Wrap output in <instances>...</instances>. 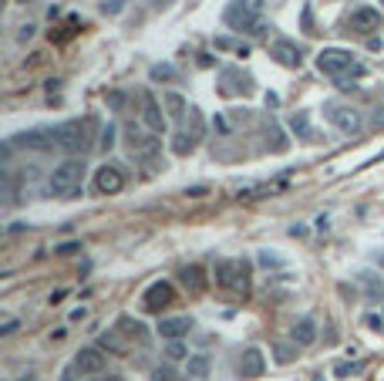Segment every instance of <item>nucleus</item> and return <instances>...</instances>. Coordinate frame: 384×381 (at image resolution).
<instances>
[{
	"mask_svg": "<svg viewBox=\"0 0 384 381\" xmlns=\"http://www.w3.org/2000/svg\"><path fill=\"white\" fill-rule=\"evenodd\" d=\"M290 338H293L297 347H310V344L317 341V324H313L310 317H300V321L290 327Z\"/></svg>",
	"mask_w": 384,
	"mask_h": 381,
	"instance_id": "a211bd4d",
	"label": "nucleus"
},
{
	"mask_svg": "<svg viewBox=\"0 0 384 381\" xmlns=\"http://www.w3.org/2000/svg\"><path fill=\"white\" fill-rule=\"evenodd\" d=\"M364 324H368L371 331H384V317L381 314H368V317H364Z\"/></svg>",
	"mask_w": 384,
	"mask_h": 381,
	"instance_id": "c85d7f7f",
	"label": "nucleus"
},
{
	"mask_svg": "<svg viewBox=\"0 0 384 381\" xmlns=\"http://www.w3.org/2000/svg\"><path fill=\"white\" fill-rule=\"evenodd\" d=\"M152 381H176V368L172 365H158L152 371Z\"/></svg>",
	"mask_w": 384,
	"mask_h": 381,
	"instance_id": "a878e982",
	"label": "nucleus"
},
{
	"mask_svg": "<svg viewBox=\"0 0 384 381\" xmlns=\"http://www.w3.org/2000/svg\"><path fill=\"white\" fill-rule=\"evenodd\" d=\"M216 284L230 294H250V264L239 260V257H230V260H216Z\"/></svg>",
	"mask_w": 384,
	"mask_h": 381,
	"instance_id": "39448f33",
	"label": "nucleus"
},
{
	"mask_svg": "<svg viewBox=\"0 0 384 381\" xmlns=\"http://www.w3.org/2000/svg\"><path fill=\"white\" fill-rule=\"evenodd\" d=\"M361 284L368 287V294H371V297H381L384 301V280H378V277H374V273H368V270H361Z\"/></svg>",
	"mask_w": 384,
	"mask_h": 381,
	"instance_id": "b1692460",
	"label": "nucleus"
},
{
	"mask_svg": "<svg viewBox=\"0 0 384 381\" xmlns=\"http://www.w3.org/2000/svg\"><path fill=\"white\" fill-rule=\"evenodd\" d=\"M324 115H327V122L334 128H341L347 135H357L364 128V115L357 108H350V105H344V102H324Z\"/></svg>",
	"mask_w": 384,
	"mask_h": 381,
	"instance_id": "0eeeda50",
	"label": "nucleus"
},
{
	"mask_svg": "<svg viewBox=\"0 0 384 381\" xmlns=\"http://www.w3.org/2000/svg\"><path fill=\"white\" fill-rule=\"evenodd\" d=\"M317 68H320V75L334 78L341 88H354L350 78L364 75V65L357 61V54H350L344 47H324V51L317 54Z\"/></svg>",
	"mask_w": 384,
	"mask_h": 381,
	"instance_id": "f257e3e1",
	"label": "nucleus"
},
{
	"mask_svg": "<svg viewBox=\"0 0 384 381\" xmlns=\"http://www.w3.org/2000/svg\"><path fill=\"white\" fill-rule=\"evenodd\" d=\"M71 368L81 371V375H98V371H105V354L98 347H84V351L75 354V365Z\"/></svg>",
	"mask_w": 384,
	"mask_h": 381,
	"instance_id": "4468645a",
	"label": "nucleus"
},
{
	"mask_svg": "<svg viewBox=\"0 0 384 381\" xmlns=\"http://www.w3.org/2000/svg\"><path fill=\"white\" fill-rule=\"evenodd\" d=\"M105 381H125V378H118V375H108V378H105Z\"/></svg>",
	"mask_w": 384,
	"mask_h": 381,
	"instance_id": "473e14b6",
	"label": "nucleus"
},
{
	"mask_svg": "<svg viewBox=\"0 0 384 381\" xmlns=\"http://www.w3.org/2000/svg\"><path fill=\"white\" fill-rule=\"evenodd\" d=\"M115 331L125 338L128 344H145L149 341V327L142 324V321H135V317H128V314H121L115 324Z\"/></svg>",
	"mask_w": 384,
	"mask_h": 381,
	"instance_id": "2eb2a0df",
	"label": "nucleus"
},
{
	"mask_svg": "<svg viewBox=\"0 0 384 381\" xmlns=\"http://www.w3.org/2000/svg\"><path fill=\"white\" fill-rule=\"evenodd\" d=\"M101 146H105V149H112V146H115V125H108V128H105V135H101Z\"/></svg>",
	"mask_w": 384,
	"mask_h": 381,
	"instance_id": "c756f323",
	"label": "nucleus"
},
{
	"mask_svg": "<svg viewBox=\"0 0 384 381\" xmlns=\"http://www.w3.org/2000/svg\"><path fill=\"white\" fill-rule=\"evenodd\" d=\"M371 260H374V264L384 270V246H381V250H371Z\"/></svg>",
	"mask_w": 384,
	"mask_h": 381,
	"instance_id": "2f4dec72",
	"label": "nucleus"
},
{
	"mask_svg": "<svg viewBox=\"0 0 384 381\" xmlns=\"http://www.w3.org/2000/svg\"><path fill=\"white\" fill-rule=\"evenodd\" d=\"M172 75H176V71H172L169 65H165V68H152V78H172Z\"/></svg>",
	"mask_w": 384,
	"mask_h": 381,
	"instance_id": "7c9ffc66",
	"label": "nucleus"
},
{
	"mask_svg": "<svg viewBox=\"0 0 384 381\" xmlns=\"http://www.w3.org/2000/svg\"><path fill=\"white\" fill-rule=\"evenodd\" d=\"M179 280H182V287L189 290V294H202L206 290V273H202V267H182L179 270Z\"/></svg>",
	"mask_w": 384,
	"mask_h": 381,
	"instance_id": "6ab92c4d",
	"label": "nucleus"
},
{
	"mask_svg": "<svg viewBox=\"0 0 384 381\" xmlns=\"http://www.w3.org/2000/svg\"><path fill=\"white\" fill-rule=\"evenodd\" d=\"M267 0H232L226 10V24L236 31H250V34H263L260 14H263Z\"/></svg>",
	"mask_w": 384,
	"mask_h": 381,
	"instance_id": "423d86ee",
	"label": "nucleus"
},
{
	"mask_svg": "<svg viewBox=\"0 0 384 381\" xmlns=\"http://www.w3.org/2000/svg\"><path fill=\"white\" fill-rule=\"evenodd\" d=\"M269 58H276L283 68H300L304 65V47L293 44V41H276L269 47Z\"/></svg>",
	"mask_w": 384,
	"mask_h": 381,
	"instance_id": "ddd939ff",
	"label": "nucleus"
},
{
	"mask_svg": "<svg viewBox=\"0 0 384 381\" xmlns=\"http://www.w3.org/2000/svg\"><path fill=\"white\" fill-rule=\"evenodd\" d=\"M142 108H145V112H142V118H145L149 132H155V135H158V132L165 128V118H162V112H158V105H155L152 95H142Z\"/></svg>",
	"mask_w": 384,
	"mask_h": 381,
	"instance_id": "aec40b11",
	"label": "nucleus"
},
{
	"mask_svg": "<svg viewBox=\"0 0 384 381\" xmlns=\"http://www.w3.org/2000/svg\"><path fill=\"white\" fill-rule=\"evenodd\" d=\"M381 3H384V0H381Z\"/></svg>",
	"mask_w": 384,
	"mask_h": 381,
	"instance_id": "e433bc0d",
	"label": "nucleus"
},
{
	"mask_svg": "<svg viewBox=\"0 0 384 381\" xmlns=\"http://www.w3.org/2000/svg\"><path fill=\"white\" fill-rule=\"evenodd\" d=\"M263 368H267L263 351H260V347H246L243 358H239V375H243V378H260Z\"/></svg>",
	"mask_w": 384,
	"mask_h": 381,
	"instance_id": "f3484780",
	"label": "nucleus"
},
{
	"mask_svg": "<svg viewBox=\"0 0 384 381\" xmlns=\"http://www.w3.org/2000/svg\"><path fill=\"white\" fill-rule=\"evenodd\" d=\"M121 189H125V169L118 162H108L95 172V192L98 196H115Z\"/></svg>",
	"mask_w": 384,
	"mask_h": 381,
	"instance_id": "9d476101",
	"label": "nucleus"
},
{
	"mask_svg": "<svg viewBox=\"0 0 384 381\" xmlns=\"http://www.w3.org/2000/svg\"><path fill=\"white\" fill-rule=\"evenodd\" d=\"M84 176H88V165H84V159H68V162H61L54 172H51V179H47V189L54 192V196H64V199H71L81 192L84 186Z\"/></svg>",
	"mask_w": 384,
	"mask_h": 381,
	"instance_id": "7ed1b4c3",
	"label": "nucleus"
},
{
	"mask_svg": "<svg viewBox=\"0 0 384 381\" xmlns=\"http://www.w3.org/2000/svg\"><path fill=\"white\" fill-rule=\"evenodd\" d=\"M172 304H176V287L169 280H155L152 287H145V294H142V307L149 314H162L165 307Z\"/></svg>",
	"mask_w": 384,
	"mask_h": 381,
	"instance_id": "1a4fd4ad",
	"label": "nucleus"
},
{
	"mask_svg": "<svg viewBox=\"0 0 384 381\" xmlns=\"http://www.w3.org/2000/svg\"><path fill=\"white\" fill-rule=\"evenodd\" d=\"M165 358L169 361H179V358H186V347L179 341H169V347H165Z\"/></svg>",
	"mask_w": 384,
	"mask_h": 381,
	"instance_id": "cd10ccee",
	"label": "nucleus"
},
{
	"mask_svg": "<svg viewBox=\"0 0 384 381\" xmlns=\"http://www.w3.org/2000/svg\"><path fill=\"white\" fill-rule=\"evenodd\" d=\"M17 3H34V0H17Z\"/></svg>",
	"mask_w": 384,
	"mask_h": 381,
	"instance_id": "f704fd0d",
	"label": "nucleus"
},
{
	"mask_svg": "<svg viewBox=\"0 0 384 381\" xmlns=\"http://www.w3.org/2000/svg\"><path fill=\"white\" fill-rule=\"evenodd\" d=\"M273 354H276V361H280V365H290V361H293V347H287V344H276V347H273Z\"/></svg>",
	"mask_w": 384,
	"mask_h": 381,
	"instance_id": "bb28decb",
	"label": "nucleus"
},
{
	"mask_svg": "<svg viewBox=\"0 0 384 381\" xmlns=\"http://www.w3.org/2000/svg\"><path fill=\"white\" fill-rule=\"evenodd\" d=\"M17 381H34V378H31V375H27V378H17Z\"/></svg>",
	"mask_w": 384,
	"mask_h": 381,
	"instance_id": "72a5a7b5",
	"label": "nucleus"
},
{
	"mask_svg": "<svg viewBox=\"0 0 384 381\" xmlns=\"http://www.w3.org/2000/svg\"><path fill=\"white\" fill-rule=\"evenodd\" d=\"M206 375H209V358L206 354L189 358V378H206Z\"/></svg>",
	"mask_w": 384,
	"mask_h": 381,
	"instance_id": "393cba45",
	"label": "nucleus"
},
{
	"mask_svg": "<svg viewBox=\"0 0 384 381\" xmlns=\"http://www.w3.org/2000/svg\"><path fill=\"white\" fill-rule=\"evenodd\" d=\"M344 27H347V34L354 31V34L371 38L374 31H381V10H374V7H354L344 17Z\"/></svg>",
	"mask_w": 384,
	"mask_h": 381,
	"instance_id": "6e6552de",
	"label": "nucleus"
},
{
	"mask_svg": "<svg viewBox=\"0 0 384 381\" xmlns=\"http://www.w3.org/2000/svg\"><path fill=\"white\" fill-rule=\"evenodd\" d=\"M88 381H105V378H88Z\"/></svg>",
	"mask_w": 384,
	"mask_h": 381,
	"instance_id": "c9c22d12",
	"label": "nucleus"
},
{
	"mask_svg": "<svg viewBox=\"0 0 384 381\" xmlns=\"http://www.w3.org/2000/svg\"><path fill=\"white\" fill-rule=\"evenodd\" d=\"M14 146H24V149H40V152H47V149H54V146H58V135H54V128H31V132H21V135H14Z\"/></svg>",
	"mask_w": 384,
	"mask_h": 381,
	"instance_id": "f8f14e48",
	"label": "nucleus"
},
{
	"mask_svg": "<svg viewBox=\"0 0 384 381\" xmlns=\"http://www.w3.org/2000/svg\"><path fill=\"white\" fill-rule=\"evenodd\" d=\"M192 327V317H162L158 321V334L165 338V341H179V338H186Z\"/></svg>",
	"mask_w": 384,
	"mask_h": 381,
	"instance_id": "dca6fc26",
	"label": "nucleus"
},
{
	"mask_svg": "<svg viewBox=\"0 0 384 381\" xmlns=\"http://www.w3.org/2000/svg\"><path fill=\"white\" fill-rule=\"evenodd\" d=\"M162 102H165V108H169L172 118H186V115H189V105H186V98H182V95H165Z\"/></svg>",
	"mask_w": 384,
	"mask_h": 381,
	"instance_id": "4be33fe9",
	"label": "nucleus"
},
{
	"mask_svg": "<svg viewBox=\"0 0 384 381\" xmlns=\"http://www.w3.org/2000/svg\"><path fill=\"white\" fill-rule=\"evenodd\" d=\"M290 128L300 135V139H307V142H313V132H310V122H307V112H297L293 118H290Z\"/></svg>",
	"mask_w": 384,
	"mask_h": 381,
	"instance_id": "5701e85b",
	"label": "nucleus"
},
{
	"mask_svg": "<svg viewBox=\"0 0 384 381\" xmlns=\"http://www.w3.org/2000/svg\"><path fill=\"white\" fill-rule=\"evenodd\" d=\"M253 91H256V84L246 71H239V68L219 71V95H253Z\"/></svg>",
	"mask_w": 384,
	"mask_h": 381,
	"instance_id": "9b49d317",
	"label": "nucleus"
},
{
	"mask_svg": "<svg viewBox=\"0 0 384 381\" xmlns=\"http://www.w3.org/2000/svg\"><path fill=\"white\" fill-rule=\"evenodd\" d=\"M125 146H128V155L132 159L145 162L149 169H155L158 159H162V139L155 132H145L139 122H128L125 125Z\"/></svg>",
	"mask_w": 384,
	"mask_h": 381,
	"instance_id": "f03ea898",
	"label": "nucleus"
},
{
	"mask_svg": "<svg viewBox=\"0 0 384 381\" xmlns=\"http://www.w3.org/2000/svg\"><path fill=\"white\" fill-rule=\"evenodd\" d=\"M199 146V139L195 135H189V132H176V142H172V152L176 155H189L192 149Z\"/></svg>",
	"mask_w": 384,
	"mask_h": 381,
	"instance_id": "412c9836",
	"label": "nucleus"
},
{
	"mask_svg": "<svg viewBox=\"0 0 384 381\" xmlns=\"http://www.w3.org/2000/svg\"><path fill=\"white\" fill-rule=\"evenodd\" d=\"M91 132H95V118H68L54 128L58 135V149L64 152H88L91 149Z\"/></svg>",
	"mask_w": 384,
	"mask_h": 381,
	"instance_id": "20e7f679",
	"label": "nucleus"
}]
</instances>
